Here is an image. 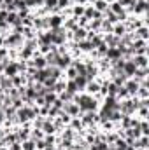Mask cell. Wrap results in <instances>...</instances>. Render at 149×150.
I'll return each instance as SVG.
<instances>
[{
	"mask_svg": "<svg viewBox=\"0 0 149 150\" xmlns=\"http://www.w3.org/2000/svg\"><path fill=\"white\" fill-rule=\"evenodd\" d=\"M21 150H37L35 149V142L34 140H25V142H21Z\"/></svg>",
	"mask_w": 149,
	"mask_h": 150,
	"instance_id": "cell-34",
	"label": "cell"
},
{
	"mask_svg": "<svg viewBox=\"0 0 149 150\" xmlns=\"http://www.w3.org/2000/svg\"><path fill=\"white\" fill-rule=\"evenodd\" d=\"M117 2H119V4H121L125 9H130V7H132V5H133L137 0H117Z\"/></svg>",
	"mask_w": 149,
	"mask_h": 150,
	"instance_id": "cell-38",
	"label": "cell"
},
{
	"mask_svg": "<svg viewBox=\"0 0 149 150\" xmlns=\"http://www.w3.org/2000/svg\"><path fill=\"white\" fill-rule=\"evenodd\" d=\"M62 110L67 113L69 117H79V115H81V108H79V105H77V103H74V101H70V103H65Z\"/></svg>",
	"mask_w": 149,
	"mask_h": 150,
	"instance_id": "cell-5",
	"label": "cell"
},
{
	"mask_svg": "<svg viewBox=\"0 0 149 150\" xmlns=\"http://www.w3.org/2000/svg\"><path fill=\"white\" fill-rule=\"evenodd\" d=\"M105 58H107L109 61H116V59H121V49H119V47H107Z\"/></svg>",
	"mask_w": 149,
	"mask_h": 150,
	"instance_id": "cell-13",
	"label": "cell"
},
{
	"mask_svg": "<svg viewBox=\"0 0 149 150\" xmlns=\"http://www.w3.org/2000/svg\"><path fill=\"white\" fill-rule=\"evenodd\" d=\"M0 47H4V35H0Z\"/></svg>",
	"mask_w": 149,
	"mask_h": 150,
	"instance_id": "cell-42",
	"label": "cell"
},
{
	"mask_svg": "<svg viewBox=\"0 0 149 150\" xmlns=\"http://www.w3.org/2000/svg\"><path fill=\"white\" fill-rule=\"evenodd\" d=\"M47 26H49V30L62 28L63 26V18L60 14H49L47 16Z\"/></svg>",
	"mask_w": 149,
	"mask_h": 150,
	"instance_id": "cell-3",
	"label": "cell"
},
{
	"mask_svg": "<svg viewBox=\"0 0 149 150\" xmlns=\"http://www.w3.org/2000/svg\"><path fill=\"white\" fill-rule=\"evenodd\" d=\"M112 33H114L116 37H123L125 33H128L125 23H116V25H112Z\"/></svg>",
	"mask_w": 149,
	"mask_h": 150,
	"instance_id": "cell-20",
	"label": "cell"
},
{
	"mask_svg": "<svg viewBox=\"0 0 149 150\" xmlns=\"http://www.w3.org/2000/svg\"><path fill=\"white\" fill-rule=\"evenodd\" d=\"M70 11H72V18H75V19L84 16V5H72Z\"/></svg>",
	"mask_w": 149,
	"mask_h": 150,
	"instance_id": "cell-30",
	"label": "cell"
},
{
	"mask_svg": "<svg viewBox=\"0 0 149 150\" xmlns=\"http://www.w3.org/2000/svg\"><path fill=\"white\" fill-rule=\"evenodd\" d=\"M19 74V70H18V61H9L7 65H5V68H4V75L5 77H14V75Z\"/></svg>",
	"mask_w": 149,
	"mask_h": 150,
	"instance_id": "cell-10",
	"label": "cell"
},
{
	"mask_svg": "<svg viewBox=\"0 0 149 150\" xmlns=\"http://www.w3.org/2000/svg\"><path fill=\"white\" fill-rule=\"evenodd\" d=\"M65 91L70 93V94H77V93H79V89H77V86H75L74 80H67V82H65Z\"/></svg>",
	"mask_w": 149,
	"mask_h": 150,
	"instance_id": "cell-31",
	"label": "cell"
},
{
	"mask_svg": "<svg viewBox=\"0 0 149 150\" xmlns=\"http://www.w3.org/2000/svg\"><path fill=\"white\" fill-rule=\"evenodd\" d=\"M84 93H88V94H91V96H97V94L100 93V82H98V80H90V82L86 84V87H84Z\"/></svg>",
	"mask_w": 149,
	"mask_h": 150,
	"instance_id": "cell-9",
	"label": "cell"
},
{
	"mask_svg": "<svg viewBox=\"0 0 149 150\" xmlns=\"http://www.w3.org/2000/svg\"><path fill=\"white\" fill-rule=\"evenodd\" d=\"M109 11H111L112 14H116V16H117V14H121V12L125 11V7H123L117 0H114V2H111V4H109Z\"/></svg>",
	"mask_w": 149,
	"mask_h": 150,
	"instance_id": "cell-25",
	"label": "cell"
},
{
	"mask_svg": "<svg viewBox=\"0 0 149 150\" xmlns=\"http://www.w3.org/2000/svg\"><path fill=\"white\" fill-rule=\"evenodd\" d=\"M135 117H139L142 120H149V107H139L135 110Z\"/></svg>",
	"mask_w": 149,
	"mask_h": 150,
	"instance_id": "cell-24",
	"label": "cell"
},
{
	"mask_svg": "<svg viewBox=\"0 0 149 150\" xmlns=\"http://www.w3.org/2000/svg\"><path fill=\"white\" fill-rule=\"evenodd\" d=\"M56 7H58L60 11H63V9L72 7V4H70V0H58V2H56Z\"/></svg>",
	"mask_w": 149,
	"mask_h": 150,
	"instance_id": "cell-36",
	"label": "cell"
},
{
	"mask_svg": "<svg viewBox=\"0 0 149 150\" xmlns=\"http://www.w3.org/2000/svg\"><path fill=\"white\" fill-rule=\"evenodd\" d=\"M84 150H90V149H84Z\"/></svg>",
	"mask_w": 149,
	"mask_h": 150,
	"instance_id": "cell-44",
	"label": "cell"
},
{
	"mask_svg": "<svg viewBox=\"0 0 149 150\" xmlns=\"http://www.w3.org/2000/svg\"><path fill=\"white\" fill-rule=\"evenodd\" d=\"M70 4L72 5H86V4H90V0H70Z\"/></svg>",
	"mask_w": 149,
	"mask_h": 150,
	"instance_id": "cell-40",
	"label": "cell"
},
{
	"mask_svg": "<svg viewBox=\"0 0 149 150\" xmlns=\"http://www.w3.org/2000/svg\"><path fill=\"white\" fill-rule=\"evenodd\" d=\"M72 61H74V58L70 56V52H65V54H62L60 58H58V61H56V67L63 72L65 68H69L70 65H72Z\"/></svg>",
	"mask_w": 149,
	"mask_h": 150,
	"instance_id": "cell-4",
	"label": "cell"
},
{
	"mask_svg": "<svg viewBox=\"0 0 149 150\" xmlns=\"http://www.w3.org/2000/svg\"><path fill=\"white\" fill-rule=\"evenodd\" d=\"M14 11H23V9H27V5H25V0H14Z\"/></svg>",
	"mask_w": 149,
	"mask_h": 150,
	"instance_id": "cell-37",
	"label": "cell"
},
{
	"mask_svg": "<svg viewBox=\"0 0 149 150\" xmlns=\"http://www.w3.org/2000/svg\"><path fill=\"white\" fill-rule=\"evenodd\" d=\"M5 21L9 23V26H11V28H12V26H16V25H21V19H19V16H18V12H16V11L7 12Z\"/></svg>",
	"mask_w": 149,
	"mask_h": 150,
	"instance_id": "cell-15",
	"label": "cell"
},
{
	"mask_svg": "<svg viewBox=\"0 0 149 150\" xmlns=\"http://www.w3.org/2000/svg\"><path fill=\"white\" fill-rule=\"evenodd\" d=\"M132 35H133V40H135V38H140V40H148L149 42V28H148V25H146V26H140V28H137V30H133Z\"/></svg>",
	"mask_w": 149,
	"mask_h": 150,
	"instance_id": "cell-11",
	"label": "cell"
},
{
	"mask_svg": "<svg viewBox=\"0 0 149 150\" xmlns=\"http://www.w3.org/2000/svg\"><path fill=\"white\" fill-rule=\"evenodd\" d=\"M148 11H149L148 0H137L130 9H126V12L130 16H142V14H148Z\"/></svg>",
	"mask_w": 149,
	"mask_h": 150,
	"instance_id": "cell-2",
	"label": "cell"
},
{
	"mask_svg": "<svg viewBox=\"0 0 149 150\" xmlns=\"http://www.w3.org/2000/svg\"><path fill=\"white\" fill-rule=\"evenodd\" d=\"M132 79H135L137 82H142V80H148L149 79V68H137L135 74Z\"/></svg>",
	"mask_w": 149,
	"mask_h": 150,
	"instance_id": "cell-18",
	"label": "cell"
},
{
	"mask_svg": "<svg viewBox=\"0 0 149 150\" xmlns=\"http://www.w3.org/2000/svg\"><path fill=\"white\" fill-rule=\"evenodd\" d=\"M91 5H93V9H95V11H98V12H102V14L109 11V4H107L105 0H93V2H91Z\"/></svg>",
	"mask_w": 149,
	"mask_h": 150,
	"instance_id": "cell-19",
	"label": "cell"
},
{
	"mask_svg": "<svg viewBox=\"0 0 149 150\" xmlns=\"http://www.w3.org/2000/svg\"><path fill=\"white\" fill-rule=\"evenodd\" d=\"M135 70H137V67L133 65V61H132V59H128V61H125V63H123V70H121V72L126 75L128 79H132V77H133Z\"/></svg>",
	"mask_w": 149,
	"mask_h": 150,
	"instance_id": "cell-12",
	"label": "cell"
},
{
	"mask_svg": "<svg viewBox=\"0 0 149 150\" xmlns=\"http://www.w3.org/2000/svg\"><path fill=\"white\" fill-rule=\"evenodd\" d=\"M86 37H88V30H86V28H81V26H77L74 32H72V40H74V42L86 40Z\"/></svg>",
	"mask_w": 149,
	"mask_h": 150,
	"instance_id": "cell-14",
	"label": "cell"
},
{
	"mask_svg": "<svg viewBox=\"0 0 149 150\" xmlns=\"http://www.w3.org/2000/svg\"><path fill=\"white\" fill-rule=\"evenodd\" d=\"M46 79H47V70H46V68H42V70H35V75H34V80H35V82L42 84Z\"/></svg>",
	"mask_w": 149,
	"mask_h": 150,
	"instance_id": "cell-29",
	"label": "cell"
},
{
	"mask_svg": "<svg viewBox=\"0 0 149 150\" xmlns=\"http://www.w3.org/2000/svg\"><path fill=\"white\" fill-rule=\"evenodd\" d=\"M58 100H62L63 103H70V101L74 100V94H70V93H67V91H62V93L58 94Z\"/></svg>",
	"mask_w": 149,
	"mask_h": 150,
	"instance_id": "cell-33",
	"label": "cell"
},
{
	"mask_svg": "<svg viewBox=\"0 0 149 150\" xmlns=\"http://www.w3.org/2000/svg\"><path fill=\"white\" fill-rule=\"evenodd\" d=\"M56 100H58V94H56V93H53V91H47V93L44 94V101H46V105H47V107H51Z\"/></svg>",
	"mask_w": 149,
	"mask_h": 150,
	"instance_id": "cell-27",
	"label": "cell"
},
{
	"mask_svg": "<svg viewBox=\"0 0 149 150\" xmlns=\"http://www.w3.org/2000/svg\"><path fill=\"white\" fill-rule=\"evenodd\" d=\"M139 129H140L142 136H149V120H142V119H140V122H139Z\"/></svg>",
	"mask_w": 149,
	"mask_h": 150,
	"instance_id": "cell-32",
	"label": "cell"
},
{
	"mask_svg": "<svg viewBox=\"0 0 149 150\" xmlns=\"http://www.w3.org/2000/svg\"><path fill=\"white\" fill-rule=\"evenodd\" d=\"M4 120H5V113H4V108L0 107V126L4 124Z\"/></svg>",
	"mask_w": 149,
	"mask_h": 150,
	"instance_id": "cell-41",
	"label": "cell"
},
{
	"mask_svg": "<svg viewBox=\"0 0 149 150\" xmlns=\"http://www.w3.org/2000/svg\"><path fill=\"white\" fill-rule=\"evenodd\" d=\"M9 150H21V142H14L9 145Z\"/></svg>",
	"mask_w": 149,
	"mask_h": 150,
	"instance_id": "cell-39",
	"label": "cell"
},
{
	"mask_svg": "<svg viewBox=\"0 0 149 150\" xmlns=\"http://www.w3.org/2000/svg\"><path fill=\"white\" fill-rule=\"evenodd\" d=\"M105 2H107V4H111V2H114V0H105Z\"/></svg>",
	"mask_w": 149,
	"mask_h": 150,
	"instance_id": "cell-43",
	"label": "cell"
},
{
	"mask_svg": "<svg viewBox=\"0 0 149 150\" xmlns=\"http://www.w3.org/2000/svg\"><path fill=\"white\" fill-rule=\"evenodd\" d=\"M133 147H135V149H146V150H149V136H140V138H137V140H135V143H133Z\"/></svg>",
	"mask_w": 149,
	"mask_h": 150,
	"instance_id": "cell-21",
	"label": "cell"
},
{
	"mask_svg": "<svg viewBox=\"0 0 149 150\" xmlns=\"http://www.w3.org/2000/svg\"><path fill=\"white\" fill-rule=\"evenodd\" d=\"M72 101L79 105L81 113L82 112H97V110L100 108V103H102V100H100L98 96H91V94H88V93H84V91L74 94V100H72Z\"/></svg>",
	"mask_w": 149,
	"mask_h": 150,
	"instance_id": "cell-1",
	"label": "cell"
},
{
	"mask_svg": "<svg viewBox=\"0 0 149 150\" xmlns=\"http://www.w3.org/2000/svg\"><path fill=\"white\" fill-rule=\"evenodd\" d=\"M132 61H133V65L137 68H149V56L148 54H135L132 58Z\"/></svg>",
	"mask_w": 149,
	"mask_h": 150,
	"instance_id": "cell-6",
	"label": "cell"
},
{
	"mask_svg": "<svg viewBox=\"0 0 149 150\" xmlns=\"http://www.w3.org/2000/svg\"><path fill=\"white\" fill-rule=\"evenodd\" d=\"M44 131L42 129H37V127H32L30 129V140H34V142H39V140H44Z\"/></svg>",
	"mask_w": 149,
	"mask_h": 150,
	"instance_id": "cell-23",
	"label": "cell"
},
{
	"mask_svg": "<svg viewBox=\"0 0 149 150\" xmlns=\"http://www.w3.org/2000/svg\"><path fill=\"white\" fill-rule=\"evenodd\" d=\"M74 82H75V86H77V89H79V93H82L84 87H86V84H88V80H86L84 75H77L74 79Z\"/></svg>",
	"mask_w": 149,
	"mask_h": 150,
	"instance_id": "cell-26",
	"label": "cell"
},
{
	"mask_svg": "<svg viewBox=\"0 0 149 150\" xmlns=\"http://www.w3.org/2000/svg\"><path fill=\"white\" fill-rule=\"evenodd\" d=\"M63 28H65L67 32H74L75 28H77V19H75V18H67V19H63Z\"/></svg>",
	"mask_w": 149,
	"mask_h": 150,
	"instance_id": "cell-22",
	"label": "cell"
},
{
	"mask_svg": "<svg viewBox=\"0 0 149 150\" xmlns=\"http://www.w3.org/2000/svg\"><path fill=\"white\" fill-rule=\"evenodd\" d=\"M56 2H58V0H44V5H42V7H44L47 12H51V11L56 7Z\"/></svg>",
	"mask_w": 149,
	"mask_h": 150,
	"instance_id": "cell-35",
	"label": "cell"
},
{
	"mask_svg": "<svg viewBox=\"0 0 149 150\" xmlns=\"http://www.w3.org/2000/svg\"><path fill=\"white\" fill-rule=\"evenodd\" d=\"M126 79H128V77H126V75H125V74H123V72H121V74L114 75V77H112V79H111V82H112V84H116L117 87H121V86H123V84L126 82Z\"/></svg>",
	"mask_w": 149,
	"mask_h": 150,
	"instance_id": "cell-28",
	"label": "cell"
},
{
	"mask_svg": "<svg viewBox=\"0 0 149 150\" xmlns=\"http://www.w3.org/2000/svg\"><path fill=\"white\" fill-rule=\"evenodd\" d=\"M75 47H77V51L81 52V54H90L95 47L91 45V42L90 40H81V42H75Z\"/></svg>",
	"mask_w": 149,
	"mask_h": 150,
	"instance_id": "cell-8",
	"label": "cell"
},
{
	"mask_svg": "<svg viewBox=\"0 0 149 150\" xmlns=\"http://www.w3.org/2000/svg\"><path fill=\"white\" fill-rule=\"evenodd\" d=\"M40 129L44 131V134H58V133H56V127H54V124H53L51 119H46Z\"/></svg>",
	"mask_w": 149,
	"mask_h": 150,
	"instance_id": "cell-17",
	"label": "cell"
},
{
	"mask_svg": "<svg viewBox=\"0 0 149 150\" xmlns=\"http://www.w3.org/2000/svg\"><path fill=\"white\" fill-rule=\"evenodd\" d=\"M104 42L107 47H117L119 45V37H116L114 33H104Z\"/></svg>",
	"mask_w": 149,
	"mask_h": 150,
	"instance_id": "cell-16",
	"label": "cell"
},
{
	"mask_svg": "<svg viewBox=\"0 0 149 150\" xmlns=\"http://www.w3.org/2000/svg\"><path fill=\"white\" fill-rule=\"evenodd\" d=\"M139 84H140V82H137L135 79H126V82L123 84V87L126 89V93H128L130 96H135V93H137V89H139Z\"/></svg>",
	"mask_w": 149,
	"mask_h": 150,
	"instance_id": "cell-7",
	"label": "cell"
}]
</instances>
